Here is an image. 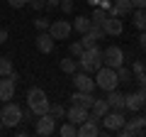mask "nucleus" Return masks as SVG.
I'll use <instances>...</instances> for the list:
<instances>
[{"label": "nucleus", "instance_id": "nucleus-25", "mask_svg": "<svg viewBox=\"0 0 146 137\" xmlns=\"http://www.w3.org/2000/svg\"><path fill=\"white\" fill-rule=\"evenodd\" d=\"M117 76H119V83H131V79H134L131 68H124V64L117 68Z\"/></svg>", "mask_w": 146, "mask_h": 137}, {"label": "nucleus", "instance_id": "nucleus-3", "mask_svg": "<svg viewBox=\"0 0 146 137\" xmlns=\"http://www.w3.org/2000/svg\"><path fill=\"white\" fill-rule=\"evenodd\" d=\"M27 105H29L36 115H44V113H49V105H51V103H49L46 93H44L42 88H29L27 91Z\"/></svg>", "mask_w": 146, "mask_h": 137}, {"label": "nucleus", "instance_id": "nucleus-12", "mask_svg": "<svg viewBox=\"0 0 146 137\" xmlns=\"http://www.w3.org/2000/svg\"><path fill=\"white\" fill-rule=\"evenodd\" d=\"M90 118V108H83V105H73L66 108V120L68 122H76V125H80L83 120H88Z\"/></svg>", "mask_w": 146, "mask_h": 137}, {"label": "nucleus", "instance_id": "nucleus-41", "mask_svg": "<svg viewBox=\"0 0 146 137\" xmlns=\"http://www.w3.org/2000/svg\"><path fill=\"white\" fill-rule=\"evenodd\" d=\"M17 135H20V137H25V135H27V127H20V125H17Z\"/></svg>", "mask_w": 146, "mask_h": 137}, {"label": "nucleus", "instance_id": "nucleus-15", "mask_svg": "<svg viewBox=\"0 0 146 137\" xmlns=\"http://www.w3.org/2000/svg\"><path fill=\"white\" fill-rule=\"evenodd\" d=\"M73 86H76V88L78 91H85V93H93V88L98 83H95L93 79H90V74H78V71H76V74H73Z\"/></svg>", "mask_w": 146, "mask_h": 137}, {"label": "nucleus", "instance_id": "nucleus-28", "mask_svg": "<svg viewBox=\"0 0 146 137\" xmlns=\"http://www.w3.org/2000/svg\"><path fill=\"white\" fill-rule=\"evenodd\" d=\"M49 113H51V115L56 118V120H63V118H66V108H63V105H58V103L49 105Z\"/></svg>", "mask_w": 146, "mask_h": 137}, {"label": "nucleus", "instance_id": "nucleus-34", "mask_svg": "<svg viewBox=\"0 0 146 137\" xmlns=\"http://www.w3.org/2000/svg\"><path fill=\"white\" fill-rule=\"evenodd\" d=\"M7 3H10V7H15V10H20V7L27 5V0H7Z\"/></svg>", "mask_w": 146, "mask_h": 137}, {"label": "nucleus", "instance_id": "nucleus-5", "mask_svg": "<svg viewBox=\"0 0 146 137\" xmlns=\"http://www.w3.org/2000/svg\"><path fill=\"white\" fill-rule=\"evenodd\" d=\"M17 81H20V76H17V71H12L10 76H0V100H12L15 98V86Z\"/></svg>", "mask_w": 146, "mask_h": 137}, {"label": "nucleus", "instance_id": "nucleus-43", "mask_svg": "<svg viewBox=\"0 0 146 137\" xmlns=\"http://www.w3.org/2000/svg\"><path fill=\"white\" fill-rule=\"evenodd\" d=\"M0 130H3V120H0Z\"/></svg>", "mask_w": 146, "mask_h": 137}, {"label": "nucleus", "instance_id": "nucleus-42", "mask_svg": "<svg viewBox=\"0 0 146 137\" xmlns=\"http://www.w3.org/2000/svg\"><path fill=\"white\" fill-rule=\"evenodd\" d=\"M88 3H90V5H98V3H100V0H88Z\"/></svg>", "mask_w": 146, "mask_h": 137}, {"label": "nucleus", "instance_id": "nucleus-18", "mask_svg": "<svg viewBox=\"0 0 146 137\" xmlns=\"http://www.w3.org/2000/svg\"><path fill=\"white\" fill-rule=\"evenodd\" d=\"M131 7H134V3L131 0H115L112 3V10H110V15H115V17H124L131 12Z\"/></svg>", "mask_w": 146, "mask_h": 137}, {"label": "nucleus", "instance_id": "nucleus-24", "mask_svg": "<svg viewBox=\"0 0 146 137\" xmlns=\"http://www.w3.org/2000/svg\"><path fill=\"white\" fill-rule=\"evenodd\" d=\"M110 12L105 10V7H100V5H95V10H93V17H90V20H93V25H102L105 22V17H107Z\"/></svg>", "mask_w": 146, "mask_h": 137}, {"label": "nucleus", "instance_id": "nucleus-16", "mask_svg": "<svg viewBox=\"0 0 146 137\" xmlns=\"http://www.w3.org/2000/svg\"><path fill=\"white\" fill-rule=\"evenodd\" d=\"M107 103H110V110H124L127 108V95L119 93V91H107Z\"/></svg>", "mask_w": 146, "mask_h": 137}, {"label": "nucleus", "instance_id": "nucleus-38", "mask_svg": "<svg viewBox=\"0 0 146 137\" xmlns=\"http://www.w3.org/2000/svg\"><path fill=\"white\" fill-rule=\"evenodd\" d=\"M58 3H61V0H46V7L54 10V7H58Z\"/></svg>", "mask_w": 146, "mask_h": 137}, {"label": "nucleus", "instance_id": "nucleus-13", "mask_svg": "<svg viewBox=\"0 0 146 137\" xmlns=\"http://www.w3.org/2000/svg\"><path fill=\"white\" fill-rule=\"evenodd\" d=\"M34 44H36V49L42 54H51L54 47H56V39H54L51 34H49V30H46V32H39L34 37Z\"/></svg>", "mask_w": 146, "mask_h": 137}, {"label": "nucleus", "instance_id": "nucleus-1", "mask_svg": "<svg viewBox=\"0 0 146 137\" xmlns=\"http://www.w3.org/2000/svg\"><path fill=\"white\" fill-rule=\"evenodd\" d=\"M78 64H80V68H83L85 74H95L100 66H105V64H102V49L95 47V44H93V47H88L78 56Z\"/></svg>", "mask_w": 146, "mask_h": 137}, {"label": "nucleus", "instance_id": "nucleus-2", "mask_svg": "<svg viewBox=\"0 0 146 137\" xmlns=\"http://www.w3.org/2000/svg\"><path fill=\"white\" fill-rule=\"evenodd\" d=\"M95 83H98V88H102V91H115L117 86H119L117 68H112V66H100L98 71H95Z\"/></svg>", "mask_w": 146, "mask_h": 137}, {"label": "nucleus", "instance_id": "nucleus-9", "mask_svg": "<svg viewBox=\"0 0 146 137\" xmlns=\"http://www.w3.org/2000/svg\"><path fill=\"white\" fill-rule=\"evenodd\" d=\"M71 30H73V25L66 22V20H54L51 25H49V34H51L54 39H68L71 37Z\"/></svg>", "mask_w": 146, "mask_h": 137}, {"label": "nucleus", "instance_id": "nucleus-44", "mask_svg": "<svg viewBox=\"0 0 146 137\" xmlns=\"http://www.w3.org/2000/svg\"><path fill=\"white\" fill-rule=\"evenodd\" d=\"M144 68H146V61H144Z\"/></svg>", "mask_w": 146, "mask_h": 137}, {"label": "nucleus", "instance_id": "nucleus-26", "mask_svg": "<svg viewBox=\"0 0 146 137\" xmlns=\"http://www.w3.org/2000/svg\"><path fill=\"white\" fill-rule=\"evenodd\" d=\"M15 68H12V61L7 56H0V76H10Z\"/></svg>", "mask_w": 146, "mask_h": 137}, {"label": "nucleus", "instance_id": "nucleus-11", "mask_svg": "<svg viewBox=\"0 0 146 137\" xmlns=\"http://www.w3.org/2000/svg\"><path fill=\"white\" fill-rule=\"evenodd\" d=\"M98 122H102V120L95 118V115H90L88 120H83V122H80V127H78V137H98L100 135Z\"/></svg>", "mask_w": 146, "mask_h": 137}, {"label": "nucleus", "instance_id": "nucleus-31", "mask_svg": "<svg viewBox=\"0 0 146 137\" xmlns=\"http://www.w3.org/2000/svg\"><path fill=\"white\" fill-rule=\"evenodd\" d=\"M131 74H134V79H139L141 74H146V68H144V61H134V64H131Z\"/></svg>", "mask_w": 146, "mask_h": 137}, {"label": "nucleus", "instance_id": "nucleus-10", "mask_svg": "<svg viewBox=\"0 0 146 137\" xmlns=\"http://www.w3.org/2000/svg\"><path fill=\"white\" fill-rule=\"evenodd\" d=\"M102 30L107 37H119L124 32V25H122V17H115V15H107L102 22Z\"/></svg>", "mask_w": 146, "mask_h": 137}, {"label": "nucleus", "instance_id": "nucleus-40", "mask_svg": "<svg viewBox=\"0 0 146 137\" xmlns=\"http://www.w3.org/2000/svg\"><path fill=\"white\" fill-rule=\"evenodd\" d=\"M134 3V7H146V0H131Z\"/></svg>", "mask_w": 146, "mask_h": 137}, {"label": "nucleus", "instance_id": "nucleus-30", "mask_svg": "<svg viewBox=\"0 0 146 137\" xmlns=\"http://www.w3.org/2000/svg\"><path fill=\"white\" fill-rule=\"evenodd\" d=\"M80 42H83V47L88 49V47H93V44L98 42V37H95L93 32H85V34H83V39H80Z\"/></svg>", "mask_w": 146, "mask_h": 137}, {"label": "nucleus", "instance_id": "nucleus-17", "mask_svg": "<svg viewBox=\"0 0 146 137\" xmlns=\"http://www.w3.org/2000/svg\"><path fill=\"white\" fill-rule=\"evenodd\" d=\"M71 103H73V105H83V108H93L95 95L93 93H85V91H76V93L71 95Z\"/></svg>", "mask_w": 146, "mask_h": 137}, {"label": "nucleus", "instance_id": "nucleus-7", "mask_svg": "<svg viewBox=\"0 0 146 137\" xmlns=\"http://www.w3.org/2000/svg\"><path fill=\"white\" fill-rule=\"evenodd\" d=\"M124 122H127V118L122 115V110H107L102 115V125H105V130H107V132H117Z\"/></svg>", "mask_w": 146, "mask_h": 137}, {"label": "nucleus", "instance_id": "nucleus-21", "mask_svg": "<svg viewBox=\"0 0 146 137\" xmlns=\"http://www.w3.org/2000/svg\"><path fill=\"white\" fill-rule=\"evenodd\" d=\"M131 22H134L136 30L144 32V30H146V7H136V12H134V17H131Z\"/></svg>", "mask_w": 146, "mask_h": 137}, {"label": "nucleus", "instance_id": "nucleus-6", "mask_svg": "<svg viewBox=\"0 0 146 137\" xmlns=\"http://www.w3.org/2000/svg\"><path fill=\"white\" fill-rule=\"evenodd\" d=\"M34 132H36V135H42V137L54 135V132H56V118H54L51 113L39 115V118H36V122H34Z\"/></svg>", "mask_w": 146, "mask_h": 137}, {"label": "nucleus", "instance_id": "nucleus-27", "mask_svg": "<svg viewBox=\"0 0 146 137\" xmlns=\"http://www.w3.org/2000/svg\"><path fill=\"white\" fill-rule=\"evenodd\" d=\"M68 52H71L73 59H78L80 54L85 52V47H83V42H71V44H68Z\"/></svg>", "mask_w": 146, "mask_h": 137}, {"label": "nucleus", "instance_id": "nucleus-35", "mask_svg": "<svg viewBox=\"0 0 146 137\" xmlns=\"http://www.w3.org/2000/svg\"><path fill=\"white\" fill-rule=\"evenodd\" d=\"M98 5H100V7H105V10L110 12V10H112V0H100Z\"/></svg>", "mask_w": 146, "mask_h": 137}, {"label": "nucleus", "instance_id": "nucleus-14", "mask_svg": "<svg viewBox=\"0 0 146 137\" xmlns=\"http://www.w3.org/2000/svg\"><path fill=\"white\" fill-rule=\"evenodd\" d=\"M141 108H146V91H134V93H129L127 95V110H131V113H136V110H141Z\"/></svg>", "mask_w": 146, "mask_h": 137}, {"label": "nucleus", "instance_id": "nucleus-20", "mask_svg": "<svg viewBox=\"0 0 146 137\" xmlns=\"http://www.w3.org/2000/svg\"><path fill=\"white\" fill-rule=\"evenodd\" d=\"M90 110H93V115H95V118H100V120H102V115L110 110V103H107V98H105V100L95 98V103H93V108H90Z\"/></svg>", "mask_w": 146, "mask_h": 137}, {"label": "nucleus", "instance_id": "nucleus-29", "mask_svg": "<svg viewBox=\"0 0 146 137\" xmlns=\"http://www.w3.org/2000/svg\"><path fill=\"white\" fill-rule=\"evenodd\" d=\"M49 25H51V20H46V17H36V20H34V27H36L39 32H46Z\"/></svg>", "mask_w": 146, "mask_h": 137}, {"label": "nucleus", "instance_id": "nucleus-36", "mask_svg": "<svg viewBox=\"0 0 146 137\" xmlns=\"http://www.w3.org/2000/svg\"><path fill=\"white\" fill-rule=\"evenodd\" d=\"M5 42H7V30L0 27V44H5Z\"/></svg>", "mask_w": 146, "mask_h": 137}, {"label": "nucleus", "instance_id": "nucleus-33", "mask_svg": "<svg viewBox=\"0 0 146 137\" xmlns=\"http://www.w3.org/2000/svg\"><path fill=\"white\" fill-rule=\"evenodd\" d=\"M58 7H61L63 12H71V10H73V0H61V3H58Z\"/></svg>", "mask_w": 146, "mask_h": 137}, {"label": "nucleus", "instance_id": "nucleus-23", "mask_svg": "<svg viewBox=\"0 0 146 137\" xmlns=\"http://www.w3.org/2000/svg\"><path fill=\"white\" fill-rule=\"evenodd\" d=\"M58 135L61 137H76L78 135V125H76V122H66V125H61Z\"/></svg>", "mask_w": 146, "mask_h": 137}, {"label": "nucleus", "instance_id": "nucleus-8", "mask_svg": "<svg viewBox=\"0 0 146 137\" xmlns=\"http://www.w3.org/2000/svg\"><path fill=\"white\" fill-rule=\"evenodd\" d=\"M102 64L105 66H112V68H119L124 64V52L119 47H107L102 52Z\"/></svg>", "mask_w": 146, "mask_h": 137}, {"label": "nucleus", "instance_id": "nucleus-32", "mask_svg": "<svg viewBox=\"0 0 146 137\" xmlns=\"http://www.w3.org/2000/svg\"><path fill=\"white\" fill-rule=\"evenodd\" d=\"M27 5H29L32 10H44V7H46V0H27Z\"/></svg>", "mask_w": 146, "mask_h": 137}, {"label": "nucleus", "instance_id": "nucleus-39", "mask_svg": "<svg viewBox=\"0 0 146 137\" xmlns=\"http://www.w3.org/2000/svg\"><path fill=\"white\" fill-rule=\"evenodd\" d=\"M139 44H141V49H146V30L141 32V37H139Z\"/></svg>", "mask_w": 146, "mask_h": 137}, {"label": "nucleus", "instance_id": "nucleus-22", "mask_svg": "<svg viewBox=\"0 0 146 137\" xmlns=\"http://www.w3.org/2000/svg\"><path fill=\"white\" fill-rule=\"evenodd\" d=\"M78 68H80V64H78V61H73V56L61 59V71H63V74H71V76H73Z\"/></svg>", "mask_w": 146, "mask_h": 137}, {"label": "nucleus", "instance_id": "nucleus-37", "mask_svg": "<svg viewBox=\"0 0 146 137\" xmlns=\"http://www.w3.org/2000/svg\"><path fill=\"white\" fill-rule=\"evenodd\" d=\"M136 81H139V88H141V91H146V74H141Z\"/></svg>", "mask_w": 146, "mask_h": 137}, {"label": "nucleus", "instance_id": "nucleus-4", "mask_svg": "<svg viewBox=\"0 0 146 137\" xmlns=\"http://www.w3.org/2000/svg\"><path fill=\"white\" fill-rule=\"evenodd\" d=\"M0 120H3V127H12L15 130L22 122V108L17 103H10L7 100L5 105H3V110H0Z\"/></svg>", "mask_w": 146, "mask_h": 137}, {"label": "nucleus", "instance_id": "nucleus-19", "mask_svg": "<svg viewBox=\"0 0 146 137\" xmlns=\"http://www.w3.org/2000/svg\"><path fill=\"white\" fill-rule=\"evenodd\" d=\"M90 27H93V20L85 15H78L76 20H73V30L80 32V34H85V32H90Z\"/></svg>", "mask_w": 146, "mask_h": 137}]
</instances>
